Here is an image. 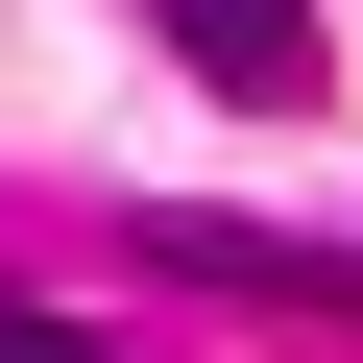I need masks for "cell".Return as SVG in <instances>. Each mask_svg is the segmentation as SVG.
<instances>
[{
    "label": "cell",
    "mask_w": 363,
    "mask_h": 363,
    "mask_svg": "<svg viewBox=\"0 0 363 363\" xmlns=\"http://www.w3.org/2000/svg\"><path fill=\"white\" fill-rule=\"evenodd\" d=\"M0 363H97V339H73V315H25V291H0Z\"/></svg>",
    "instance_id": "cell-3"
},
{
    "label": "cell",
    "mask_w": 363,
    "mask_h": 363,
    "mask_svg": "<svg viewBox=\"0 0 363 363\" xmlns=\"http://www.w3.org/2000/svg\"><path fill=\"white\" fill-rule=\"evenodd\" d=\"M145 25L194 49V73H218L242 121H315V73H339V49H315V0H145Z\"/></svg>",
    "instance_id": "cell-1"
},
{
    "label": "cell",
    "mask_w": 363,
    "mask_h": 363,
    "mask_svg": "<svg viewBox=\"0 0 363 363\" xmlns=\"http://www.w3.org/2000/svg\"><path fill=\"white\" fill-rule=\"evenodd\" d=\"M194 291H267V315H363V242H267V218H145Z\"/></svg>",
    "instance_id": "cell-2"
}]
</instances>
